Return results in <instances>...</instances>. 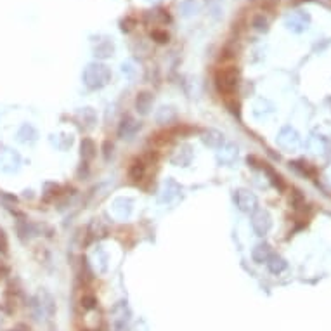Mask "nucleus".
<instances>
[{"label":"nucleus","mask_w":331,"mask_h":331,"mask_svg":"<svg viewBox=\"0 0 331 331\" xmlns=\"http://www.w3.org/2000/svg\"><path fill=\"white\" fill-rule=\"evenodd\" d=\"M236 203L243 212H251L256 208V198L248 191H238L236 193Z\"/></svg>","instance_id":"obj_2"},{"label":"nucleus","mask_w":331,"mask_h":331,"mask_svg":"<svg viewBox=\"0 0 331 331\" xmlns=\"http://www.w3.org/2000/svg\"><path fill=\"white\" fill-rule=\"evenodd\" d=\"M135 106H137V109H140V113H148L151 106V96L148 92L139 94L137 101H135Z\"/></svg>","instance_id":"obj_6"},{"label":"nucleus","mask_w":331,"mask_h":331,"mask_svg":"<svg viewBox=\"0 0 331 331\" xmlns=\"http://www.w3.org/2000/svg\"><path fill=\"white\" fill-rule=\"evenodd\" d=\"M7 246H9V243H7V236H6V233H4V229H0V251L6 253Z\"/></svg>","instance_id":"obj_9"},{"label":"nucleus","mask_w":331,"mask_h":331,"mask_svg":"<svg viewBox=\"0 0 331 331\" xmlns=\"http://www.w3.org/2000/svg\"><path fill=\"white\" fill-rule=\"evenodd\" d=\"M9 331H30V329H28L24 324H19V326H16V328H12V329H9Z\"/></svg>","instance_id":"obj_10"},{"label":"nucleus","mask_w":331,"mask_h":331,"mask_svg":"<svg viewBox=\"0 0 331 331\" xmlns=\"http://www.w3.org/2000/svg\"><path fill=\"white\" fill-rule=\"evenodd\" d=\"M96 304H97V300L94 299V297H84V299H82V307H84L85 310H90V309H94L96 307Z\"/></svg>","instance_id":"obj_8"},{"label":"nucleus","mask_w":331,"mask_h":331,"mask_svg":"<svg viewBox=\"0 0 331 331\" xmlns=\"http://www.w3.org/2000/svg\"><path fill=\"white\" fill-rule=\"evenodd\" d=\"M215 85H217V90L220 94L233 96L236 92V87H238V71L233 66L218 69L217 75H215Z\"/></svg>","instance_id":"obj_1"},{"label":"nucleus","mask_w":331,"mask_h":331,"mask_svg":"<svg viewBox=\"0 0 331 331\" xmlns=\"http://www.w3.org/2000/svg\"><path fill=\"white\" fill-rule=\"evenodd\" d=\"M253 227L260 236L266 234L267 231L271 229V217H269V213L267 212H259V213H256L253 217Z\"/></svg>","instance_id":"obj_4"},{"label":"nucleus","mask_w":331,"mask_h":331,"mask_svg":"<svg viewBox=\"0 0 331 331\" xmlns=\"http://www.w3.org/2000/svg\"><path fill=\"white\" fill-rule=\"evenodd\" d=\"M82 156L85 161H90L96 156V144L92 139H84L82 140Z\"/></svg>","instance_id":"obj_5"},{"label":"nucleus","mask_w":331,"mask_h":331,"mask_svg":"<svg viewBox=\"0 0 331 331\" xmlns=\"http://www.w3.org/2000/svg\"><path fill=\"white\" fill-rule=\"evenodd\" d=\"M288 264L284 262L281 256H272L271 262H269V269H271V272H274V274H279V272H283L284 269H286Z\"/></svg>","instance_id":"obj_7"},{"label":"nucleus","mask_w":331,"mask_h":331,"mask_svg":"<svg viewBox=\"0 0 331 331\" xmlns=\"http://www.w3.org/2000/svg\"><path fill=\"white\" fill-rule=\"evenodd\" d=\"M146 161L142 158H137L135 161H132L130 168H128V177H130L132 180L139 182L144 179V175H146Z\"/></svg>","instance_id":"obj_3"}]
</instances>
